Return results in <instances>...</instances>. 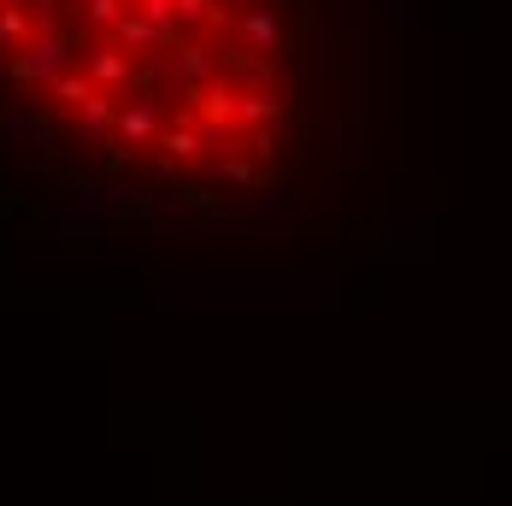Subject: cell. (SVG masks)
I'll return each instance as SVG.
<instances>
[{"label": "cell", "mask_w": 512, "mask_h": 506, "mask_svg": "<svg viewBox=\"0 0 512 506\" xmlns=\"http://www.w3.org/2000/svg\"><path fill=\"white\" fill-rule=\"evenodd\" d=\"M307 0H0V142L89 206H254L301 124Z\"/></svg>", "instance_id": "obj_1"}]
</instances>
